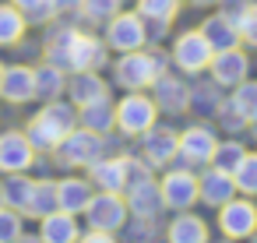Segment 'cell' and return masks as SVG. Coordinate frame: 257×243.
I'll return each mask as SVG.
<instances>
[{
	"label": "cell",
	"mask_w": 257,
	"mask_h": 243,
	"mask_svg": "<svg viewBox=\"0 0 257 243\" xmlns=\"http://www.w3.org/2000/svg\"><path fill=\"white\" fill-rule=\"evenodd\" d=\"M215 50L208 46V39L201 36V29H190V32H180L176 43H173V64L187 74H201L208 64H211Z\"/></svg>",
	"instance_id": "10"
},
{
	"label": "cell",
	"mask_w": 257,
	"mask_h": 243,
	"mask_svg": "<svg viewBox=\"0 0 257 243\" xmlns=\"http://www.w3.org/2000/svg\"><path fill=\"white\" fill-rule=\"evenodd\" d=\"M123 8V0H81V15L88 22H109Z\"/></svg>",
	"instance_id": "36"
},
{
	"label": "cell",
	"mask_w": 257,
	"mask_h": 243,
	"mask_svg": "<svg viewBox=\"0 0 257 243\" xmlns=\"http://www.w3.org/2000/svg\"><path fill=\"white\" fill-rule=\"evenodd\" d=\"M25 232V215L15 208H0V243H18Z\"/></svg>",
	"instance_id": "34"
},
{
	"label": "cell",
	"mask_w": 257,
	"mask_h": 243,
	"mask_svg": "<svg viewBox=\"0 0 257 243\" xmlns=\"http://www.w3.org/2000/svg\"><path fill=\"white\" fill-rule=\"evenodd\" d=\"M148 39V25L138 11H116L109 22H106V46L116 50V53H131V50H141Z\"/></svg>",
	"instance_id": "7"
},
{
	"label": "cell",
	"mask_w": 257,
	"mask_h": 243,
	"mask_svg": "<svg viewBox=\"0 0 257 243\" xmlns=\"http://www.w3.org/2000/svg\"><path fill=\"white\" fill-rule=\"evenodd\" d=\"M229 106H232L246 124H253V120H257V81H239Z\"/></svg>",
	"instance_id": "31"
},
{
	"label": "cell",
	"mask_w": 257,
	"mask_h": 243,
	"mask_svg": "<svg viewBox=\"0 0 257 243\" xmlns=\"http://www.w3.org/2000/svg\"><path fill=\"white\" fill-rule=\"evenodd\" d=\"M232 180H236V190L239 194H257V152H246L243 155V162L236 166V173H232Z\"/></svg>",
	"instance_id": "33"
},
{
	"label": "cell",
	"mask_w": 257,
	"mask_h": 243,
	"mask_svg": "<svg viewBox=\"0 0 257 243\" xmlns=\"http://www.w3.org/2000/svg\"><path fill=\"white\" fill-rule=\"evenodd\" d=\"M0 81H4V64H0Z\"/></svg>",
	"instance_id": "45"
},
{
	"label": "cell",
	"mask_w": 257,
	"mask_h": 243,
	"mask_svg": "<svg viewBox=\"0 0 257 243\" xmlns=\"http://www.w3.org/2000/svg\"><path fill=\"white\" fill-rule=\"evenodd\" d=\"M18 243H43V239H39V232H36V236H29V232H22V239H18Z\"/></svg>",
	"instance_id": "42"
},
{
	"label": "cell",
	"mask_w": 257,
	"mask_h": 243,
	"mask_svg": "<svg viewBox=\"0 0 257 243\" xmlns=\"http://www.w3.org/2000/svg\"><path fill=\"white\" fill-rule=\"evenodd\" d=\"M78 243H116V232H106V229H88L78 236Z\"/></svg>",
	"instance_id": "39"
},
{
	"label": "cell",
	"mask_w": 257,
	"mask_h": 243,
	"mask_svg": "<svg viewBox=\"0 0 257 243\" xmlns=\"http://www.w3.org/2000/svg\"><path fill=\"white\" fill-rule=\"evenodd\" d=\"M53 4V15H71V11H81V0H50Z\"/></svg>",
	"instance_id": "41"
},
{
	"label": "cell",
	"mask_w": 257,
	"mask_h": 243,
	"mask_svg": "<svg viewBox=\"0 0 257 243\" xmlns=\"http://www.w3.org/2000/svg\"><path fill=\"white\" fill-rule=\"evenodd\" d=\"M194 4H215V0H194Z\"/></svg>",
	"instance_id": "44"
},
{
	"label": "cell",
	"mask_w": 257,
	"mask_h": 243,
	"mask_svg": "<svg viewBox=\"0 0 257 243\" xmlns=\"http://www.w3.org/2000/svg\"><path fill=\"white\" fill-rule=\"evenodd\" d=\"M0 208H4V180H0Z\"/></svg>",
	"instance_id": "43"
},
{
	"label": "cell",
	"mask_w": 257,
	"mask_h": 243,
	"mask_svg": "<svg viewBox=\"0 0 257 243\" xmlns=\"http://www.w3.org/2000/svg\"><path fill=\"white\" fill-rule=\"evenodd\" d=\"M113 113H116V127H120L127 138H141L145 131L155 127L159 106H155V99H148L145 92H127V95L113 106Z\"/></svg>",
	"instance_id": "6"
},
{
	"label": "cell",
	"mask_w": 257,
	"mask_h": 243,
	"mask_svg": "<svg viewBox=\"0 0 257 243\" xmlns=\"http://www.w3.org/2000/svg\"><path fill=\"white\" fill-rule=\"evenodd\" d=\"M141 152H145V162L155 169V166H169L176 155H180V134L169 131V127H152L141 134Z\"/></svg>",
	"instance_id": "14"
},
{
	"label": "cell",
	"mask_w": 257,
	"mask_h": 243,
	"mask_svg": "<svg viewBox=\"0 0 257 243\" xmlns=\"http://www.w3.org/2000/svg\"><path fill=\"white\" fill-rule=\"evenodd\" d=\"M11 4L25 15L29 25H43V22L53 18V4H50V0H11Z\"/></svg>",
	"instance_id": "35"
},
{
	"label": "cell",
	"mask_w": 257,
	"mask_h": 243,
	"mask_svg": "<svg viewBox=\"0 0 257 243\" xmlns=\"http://www.w3.org/2000/svg\"><path fill=\"white\" fill-rule=\"evenodd\" d=\"M131 211H127V201L123 194H109V190H99L92 194L88 208H85V222L88 229H106V232H120L127 225Z\"/></svg>",
	"instance_id": "8"
},
{
	"label": "cell",
	"mask_w": 257,
	"mask_h": 243,
	"mask_svg": "<svg viewBox=\"0 0 257 243\" xmlns=\"http://www.w3.org/2000/svg\"><path fill=\"white\" fill-rule=\"evenodd\" d=\"M152 99H155V106L166 109V113H187V106H190V92H187V85L176 81V78H169V74H159V78H155V85H152Z\"/></svg>",
	"instance_id": "22"
},
{
	"label": "cell",
	"mask_w": 257,
	"mask_h": 243,
	"mask_svg": "<svg viewBox=\"0 0 257 243\" xmlns=\"http://www.w3.org/2000/svg\"><path fill=\"white\" fill-rule=\"evenodd\" d=\"M36 148L25 131H4L0 134V173H29L36 166Z\"/></svg>",
	"instance_id": "12"
},
{
	"label": "cell",
	"mask_w": 257,
	"mask_h": 243,
	"mask_svg": "<svg viewBox=\"0 0 257 243\" xmlns=\"http://www.w3.org/2000/svg\"><path fill=\"white\" fill-rule=\"evenodd\" d=\"M218 229L225 239H250L257 236V204L250 197H232L218 208Z\"/></svg>",
	"instance_id": "9"
},
{
	"label": "cell",
	"mask_w": 257,
	"mask_h": 243,
	"mask_svg": "<svg viewBox=\"0 0 257 243\" xmlns=\"http://www.w3.org/2000/svg\"><path fill=\"white\" fill-rule=\"evenodd\" d=\"M32 71H36V99L50 102V99H60V92H67V71L53 64H39Z\"/></svg>",
	"instance_id": "25"
},
{
	"label": "cell",
	"mask_w": 257,
	"mask_h": 243,
	"mask_svg": "<svg viewBox=\"0 0 257 243\" xmlns=\"http://www.w3.org/2000/svg\"><path fill=\"white\" fill-rule=\"evenodd\" d=\"M222 124H225L229 131H239V127H243L246 120H243V116H239V113H236L232 106H225V109H222Z\"/></svg>",
	"instance_id": "40"
},
{
	"label": "cell",
	"mask_w": 257,
	"mask_h": 243,
	"mask_svg": "<svg viewBox=\"0 0 257 243\" xmlns=\"http://www.w3.org/2000/svg\"><path fill=\"white\" fill-rule=\"evenodd\" d=\"M57 162L67 166V169H78V166H92L106 155V134H95V131H85V127H74L60 145H57Z\"/></svg>",
	"instance_id": "5"
},
{
	"label": "cell",
	"mask_w": 257,
	"mask_h": 243,
	"mask_svg": "<svg viewBox=\"0 0 257 243\" xmlns=\"http://www.w3.org/2000/svg\"><path fill=\"white\" fill-rule=\"evenodd\" d=\"M159 190H162V204L173 211H190L201 201V187H197V176L190 169H169L162 176Z\"/></svg>",
	"instance_id": "11"
},
{
	"label": "cell",
	"mask_w": 257,
	"mask_h": 243,
	"mask_svg": "<svg viewBox=\"0 0 257 243\" xmlns=\"http://www.w3.org/2000/svg\"><path fill=\"white\" fill-rule=\"evenodd\" d=\"M201 36L208 39V46L218 53V50H232L239 46V29L225 18V15H211L204 25H201Z\"/></svg>",
	"instance_id": "24"
},
{
	"label": "cell",
	"mask_w": 257,
	"mask_h": 243,
	"mask_svg": "<svg viewBox=\"0 0 257 243\" xmlns=\"http://www.w3.org/2000/svg\"><path fill=\"white\" fill-rule=\"evenodd\" d=\"M57 211V180H36V190H32V201L25 208V218H43Z\"/></svg>",
	"instance_id": "29"
},
{
	"label": "cell",
	"mask_w": 257,
	"mask_h": 243,
	"mask_svg": "<svg viewBox=\"0 0 257 243\" xmlns=\"http://www.w3.org/2000/svg\"><path fill=\"white\" fill-rule=\"evenodd\" d=\"M25 32H29V22H25V15L11 4H0V46H18L22 39H25Z\"/></svg>",
	"instance_id": "27"
},
{
	"label": "cell",
	"mask_w": 257,
	"mask_h": 243,
	"mask_svg": "<svg viewBox=\"0 0 257 243\" xmlns=\"http://www.w3.org/2000/svg\"><path fill=\"white\" fill-rule=\"evenodd\" d=\"M215 148H218V138H215V131L204 127V124H194V127H187V131L180 134V155H183L187 166L211 162Z\"/></svg>",
	"instance_id": "15"
},
{
	"label": "cell",
	"mask_w": 257,
	"mask_h": 243,
	"mask_svg": "<svg viewBox=\"0 0 257 243\" xmlns=\"http://www.w3.org/2000/svg\"><path fill=\"white\" fill-rule=\"evenodd\" d=\"M0 99L11 106H25L36 99V71L25 64L4 67V81H0Z\"/></svg>",
	"instance_id": "16"
},
{
	"label": "cell",
	"mask_w": 257,
	"mask_h": 243,
	"mask_svg": "<svg viewBox=\"0 0 257 243\" xmlns=\"http://www.w3.org/2000/svg\"><path fill=\"white\" fill-rule=\"evenodd\" d=\"M180 11V0H138V15L152 22L155 29H166Z\"/></svg>",
	"instance_id": "30"
},
{
	"label": "cell",
	"mask_w": 257,
	"mask_h": 243,
	"mask_svg": "<svg viewBox=\"0 0 257 243\" xmlns=\"http://www.w3.org/2000/svg\"><path fill=\"white\" fill-rule=\"evenodd\" d=\"M236 29H239V39H243L246 46H257V4H246V8H243Z\"/></svg>",
	"instance_id": "37"
},
{
	"label": "cell",
	"mask_w": 257,
	"mask_h": 243,
	"mask_svg": "<svg viewBox=\"0 0 257 243\" xmlns=\"http://www.w3.org/2000/svg\"><path fill=\"white\" fill-rule=\"evenodd\" d=\"M32 190H36V180H32V176H25V173H8V180H4V204L25 215V208H29V201H32Z\"/></svg>",
	"instance_id": "28"
},
{
	"label": "cell",
	"mask_w": 257,
	"mask_h": 243,
	"mask_svg": "<svg viewBox=\"0 0 257 243\" xmlns=\"http://www.w3.org/2000/svg\"><path fill=\"white\" fill-rule=\"evenodd\" d=\"M243 155H246V148L239 141H218V148L211 155V166L222 169V173H236V166L243 162Z\"/></svg>",
	"instance_id": "32"
},
{
	"label": "cell",
	"mask_w": 257,
	"mask_h": 243,
	"mask_svg": "<svg viewBox=\"0 0 257 243\" xmlns=\"http://www.w3.org/2000/svg\"><path fill=\"white\" fill-rule=\"evenodd\" d=\"M43 50H46V64L78 74V71H99L106 64V50L109 46L102 39L88 36V32H78L71 25H60V29H53L46 36V46Z\"/></svg>",
	"instance_id": "1"
},
{
	"label": "cell",
	"mask_w": 257,
	"mask_h": 243,
	"mask_svg": "<svg viewBox=\"0 0 257 243\" xmlns=\"http://www.w3.org/2000/svg\"><path fill=\"white\" fill-rule=\"evenodd\" d=\"M159 74H166V57L159 50H131V53H120V60L113 64V78L127 92H141L155 85Z\"/></svg>",
	"instance_id": "4"
},
{
	"label": "cell",
	"mask_w": 257,
	"mask_h": 243,
	"mask_svg": "<svg viewBox=\"0 0 257 243\" xmlns=\"http://www.w3.org/2000/svg\"><path fill=\"white\" fill-rule=\"evenodd\" d=\"M78 127L95 131V134H109V131L116 127V113H113L109 99L92 102V106H81V109H78Z\"/></svg>",
	"instance_id": "26"
},
{
	"label": "cell",
	"mask_w": 257,
	"mask_h": 243,
	"mask_svg": "<svg viewBox=\"0 0 257 243\" xmlns=\"http://www.w3.org/2000/svg\"><path fill=\"white\" fill-rule=\"evenodd\" d=\"M253 138H257V120H253Z\"/></svg>",
	"instance_id": "46"
},
{
	"label": "cell",
	"mask_w": 257,
	"mask_h": 243,
	"mask_svg": "<svg viewBox=\"0 0 257 243\" xmlns=\"http://www.w3.org/2000/svg\"><path fill=\"white\" fill-rule=\"evenodd\" d=\"M208 67H211V81H215V85H225V88H236V85L246 81V74H250V60H246V53H243L239 46L218 50Z\"/></svg>",
	"instance_id": "13"
},
{
	"label": "cell",
	"mask_w": 257,
	"mask_h": 243,
	"mask_svg": "<svg viewBox=\"0 0 257 243\" xmlns=\"http://www.w3.org/2000/svg\"><path fill=\"white\" fill-rule=\"evenodd\" d=\"M67 95H71V102L81 109V106H92V102L109 99V85H106L95 71H78V74H71V81H67Z\"/></svg>",
	"instance_id": "21"
},
{
	"label": "cell",
	"mask_w": 257,
	"mask_h": 243,
	"mask_svg": "<svg viewBox=\"0 0 257 243\" xmlns=\"http://www.w3.org/2000/svg\"><path fill=\"white\" fill-rule=\"evenodd\" d=\"M92 194H95V187H92V180H85V176H64V180H57V208H60V211L85 215Z\"/></svg>",
	"instance_id": "18"
},
{
	"label": "cell",
	"mask_w": 257,
	"mask_h": 243,
	"mask_svg": "<svg viewBox=\"0 0 257 243\" xmlns=\"http://www.w3.org/2000/svg\"><path fill=\"white\" fill-rule=\"evenodd\" d=\"M197 187H201V201H204L208 208H222L225 201L236 197V180H232V173H222V169H215V166L197 176Z\"/></svg>",
	"instance_id": "19"
},
{
	"label": "cell",
	"mask_w": 257,
	"mask_h": 243,
	"mask_svg": "<svg viewBox=\"0 0 257 243\" xmlns=\"http://www.w3.org/2000/svg\"><path fill=\"white\" fill-rule=\"evenodd\" d=\"M88 180L99 190L123 194V187H127V155H102L99 162L88 166Z\"/></svg>",
	"instance_id": "17"
},
{
	"label": "cell",
	"mask_w": 257,
	"mask_h": 243,
	"mask_svg": "<svg viewBox=\"0 0 257 243\" xmlns=\"http://www.w3.org/2000/svg\"><path fill=\"white\" fill-rule=\"evenodd\" d=\"M127 239H131V243H152V239H155V218H138V222H131Z\"/></svg>",
	"instance_id": "38"
},
{
	"label": "cell",
	"mask_w": 257,
	"mask_h": 243,
	"mask_svg": "<svg viewBox=\"0 0 257 243\" xmlns=\"http://www.w3.org/2000/svg\"><path fill=\"white\" fill-rule=\"evenodd\" d=\"M123 201L127 211L134 218H159L162 204V190L152 180V166L141 159H127V187H123Z\"/></svg>",
	"instance_id": "3"
},
{
	"label": "cell",
	"mask_w": 257,
	"mask_h": 243,
	"mask_svg": "<svg viewBox=\"0 0 257 243\" xmlns=\"http://www.w3.org/2000/svg\"><path fill=\"white\" fill-rule=\"evenodd\" d=\"M169 243H208V222L190 215V211H176V218L166 229Z\"/></svg>",
	"instance_id": "23"
},
{
	"label": "cell",
	"mask_w": 257,
	"mask_h": 243,
	"mask_svg": "<svg viewBox=\"0 0 257 243\" xmlns=\"http://www.w3.org/2000/svg\"><path fill=\"white\" fill-rule=\"evenodd\" d=\"M81 236V225H78V215L71 211H50L39 218V239L43 243H78Z\"/></svg>",
	"instance_id": "20"
},
{
	"label": "cell",
	"mask_w": 257,
	"mask_h": 243,
	"mask_svg": "<svg viewBox=\"0 0 257 243\" xmlns=\"http://www.w3.org/2000/svg\"><path fill=\"white\" fill-rule=\"evenodd\" d=\"M78 127V106L74 102H60V99H50L29 124H25V134L32 141L36 152H57V145Z\"/></svg>",
	"instance_id": "2"
}]
</instances>
